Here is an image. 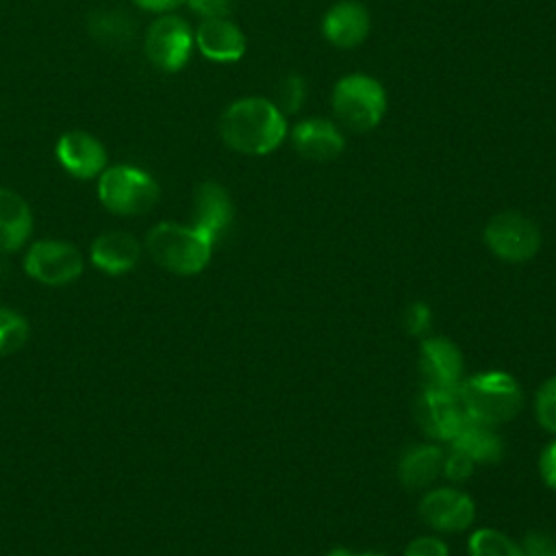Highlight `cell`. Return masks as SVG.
I'll return each instance as SVG.
<instances>
[{
  "label": "cell",
  "instance_id": "1",
  "mask_svg": "<svg viewBox=\"0 0 556 556\" xmlns=\"http://www.w3.org/2000/svg\"><path fill=\"white\" fill-rule=\"evenodd\" d=\"M219 135L228 148L241 154L263 156L274 152L285 135V113L261 96L235 100L219 119Z\"/></svg>",
  "mask_w": 556,
  "mask_h": 556
},
{
  "label": "cell",
  "instance_id": "2",
  "mask_svg": "<svg viewBox=\"0 0 556 556\" xmlns=\"http://www.w3.org/2000/svg\"><path fill=\"white\" fill-rule=\"evenodd\" d=\"M458 395L469 419L493 428L515 419L523 408L519 382L502 369H486L463 378Z\"/></svg>",
  "mask_w": 556,
  "mask_h": 556
},
{
  "label": "cell",
  "instance_id": "3",
  "mask_svg": "<svg viewBox=\"0 0 556 556\" xmlns=\"http://www.w3.org/2000/svg\"><path fill=\"white\" fill-rule=\"evenodd\" d=\"M213 241L195 226L174 222L156 224L148 237L146 248L156 265L178 276L200 274L213 254Z\"/></svg>",
  "mask_w": 556,
  "mask_h": 556
},
{
  "label": "cell",
  "instance_id": "4",
  "mask_svg": "<svg viewBox=\"0 0 556 556\" xmlns=\"http://www.w3.org/2000/svg\"><path fill=\"white\" fill-rule=\"evenodd\" d=\"M332 111L350 130H371L387 113L384 87L374 76L348 74L332 89Z\"/></svg>",
  "mask_w": 556,
  "mask_h": 556
},
{
  "label": "cell",
  "instance_id": "5",
  "mask_svg": "<svg viewBox=\"0 0 556 556\" xmlns=\"http://www.w3.org/2000/svg\"><path fill=\"white\" fill-rule=\"evenodd\" d=\"M98 198L111 213L141 215L156 204L159 185L139 167L113 165L100 174Z\"/></svg>",
  "mask_w": 556,
  "mask_h": 556
},
{
  "label": "cell",
  "instance_id": "6",
  "mask_svg": "<svg viewBox=\"0 0 556 556\" xmlns=\"http://www.w3.org/2000/svg\"><path fill=\"white\" fill-rule=\"evenodd\" d=\"M484 243L493 256L506 263H526L541 248V230L523 213L502 211L486 222Z\"/></svg>",
  "mask_w": 556,
  "mask_h": 556
},
{
  "label": "cell",
  "instance_id": "7",
  "mask_svg": "<svg viewBox=\"0 0 556 556\" xmlns=\"http://www.w3.org/2000/svg\"><path fill=\"white\" fill-rule=\"evenodd\" d=\"M415 419L432 441L452 443L469 421L458 389L424 387L415 402Z\"/></svg>",
  "mask_w": 556,
  "mask_h": 556
},
{
  "label": "cell",
  "instance_id": "8",
  "mask_svg": "<svg viewBox=\"0 0 556 556\" xmlns=\"http://www.w3.org/2000/svg\"><path fill=\"white\" fill-rule=\"evenodd\" d=\"M24 271L48 287L70 285L83 274V254L74 243L41 239L28 248Z\"/></svg>",
  "mask_w": 556,
  "mask_h": 556
},
{
  "label": "cell",
  "instance_id": "9",
  "mask_svg": "<svg viewBox=\"0 0 556 556\" xmlns=\"http://www.w3.org/2000/svg\"><path fill=\"white\" fill-rule=\"evenodd\" d=\"M143 48L152 65L165 72H176L191 56L193 33L182 17L163 15L150 24Z\"/></svg>",
  "mask_w": 556,
  "mask_h": 556
},
{
  "label": "cell",
  "instance_id": "10",
  "mask_svg": "<svg viewBox=\"0 0 556 556\" xmlns=\"http://www.w3.org/2000/svg\"><path fill=\"white\" fill-rule=\"evenodd\" d=\"M419 517L437 532H463L476 519V504L456 486H437L419 500Z\"/></svg>",
  "mask_w": 556,
  "mask_h": 556
},
{
  "label": "cell",
  "instance_id": "11",
  "mask_svg": "<svg viewBox=\"0 0 556 556\" xmlns=\"http://www.w3.org/2000/svg\"><path fill=\"white\" fill-rule=\"evenodd\" d=\"M419 374L424 387L458 389L465 378L460 348L447 337H424L419 343Z\"/></svg>",
  "mask_w": 556,
  "mask_h": 556
},
{
  "label": "cell",
  "instance_id": "12",
  "mask_svg": "<svg viewBox=\"0 0 556 556\" xmlns=\"http://www.w3.org/2000/svg\"><path fill=\"white\" fill-rule=\"evenodd\" d=\"M54 152L63 169L76 178L100 176L106 165L104 146L85 130H70L61 135Z\"/></svg>",
  "mask_w": 556,
  "mask_h": 556
},
{
  "label": "cell",
  "instance_id": "13",
  "mask_svg": "<svg viewBox=\"0 0 556 556\" xmlns=\"http://www.w3.org/2000/svg\"><path fill=\"white\" fill-rule=\"evenodd\" d=\"M235 206L230 193L217 182H202L193 198V226L217 243L230 228Z\"/></svg>",
  "mask_w": 556,
  "mask_h": 556
},
{
  "label": "cell",
  "instance_id": "14",
  "mask_svg": "<svg viewBox=\"0 0 556 556\" xmlns=\"http://www.w3.org/2000/svg\"><path fill=\"white\" fill-rule=\"evenodd\" d=\"M369 11L356 0H341L332 4L321 22L324 37L337 48H356L369 35Z\"/></svg>",
  "mask_w": 556,
  "mask_h": 556
},
{
  "label": "cell",
  "instance_id": "15",
  "mask_svg": "<svg viewBox=\"0 0 556 556\" xmlns=\"http://www.w3.org/2000/svg\"><path fill=\"white\" fill-rule=\"evenodd\" d=\"M291 143L300 156L319 163L334 161L345 148V139L337 124L321 117H308L298 122L291 130Z\"/></svg>",
  "mask_w": 556,
  "mask_h": 556
},
{
  "label": "cell",
  "instance_id": "16",
  "mask_svg": "<svg viewBox=\"0 0 556 556\" xmlns=\"http://www.w3.org/2000/svg\"><path fill=\"white\" fill-rule=\"evenodd\" d=\"M200 52L217 63L239 61L245 52V35L228 17H206L193 35Z\"/></svg>",
  "mask_w": 556,
  "mask_h": 556
},
{
  "label": "cell",
  "instance_id": "17",
  "mask_svg": "<svg viewBox=\"0 0 556 556\" xmlns=\"http://www.w3.org/2000/svg\"><path fill=\"white\" fill-rule=\"evenodd\" d=\"M141 256L139 241L124 230L102 232L91 243V263L111 276L128 274Z\"/></svg>",
  "mask_w": 556,
  "mask_h": 556
},
{
  "label": "cell",
  "instance_id": "18",
  "mask_svg": "<svg viewBox=\"0 0 556 556\" xmlns=\"http://www.w3.org/2000/svg\"><path fill=\"white\" fill-rule=\"evenodd\" d=\"M443 458L445 450L441 445L415 443L402 454L397 463V478L406 489H426L443 473Z\"/></svg>",
  "mask_w": 556,
  "mask_h": 556
},
{
  "label": "cell",
  "instance_id": "19",
  "mask_svg": "<svg viewBox=\"0 0 556 556\" xmlns=\"http://www.w3.org/2000/svg\"><path fill=\"white\" fill-rule=\"evenodd\" d=\"M33 232V213L26 200L0 187V252L20 250Z\"/></svg>",
  "mask_w": 556,
  "mask_h": 556
},
{
  "label": "cell",
  "instance_id": "20",
  "mask_svg": "<svg viewBox=\"0 0 556 556\" xmlns=\"http://www.w3.org/2000/svg\"><path fill=\"white\" fill-rule=\"evenodd\" d=\"M452 447L465 452L476 465H493L504 456V441L493 426L469 419L465 428L450 443Z\"/></svg>",
  "mask_w": 556,
  "mask_h": 556
},
{
  "label": "cell",
  "instance_id": "21",
  "mask_svg": "<svg viewBox=\"0 0 556 556\" xmlns=\"http://www.w3.org/2000/svg\"><path fill=\"white\" fill-rule=\"evenodd\" d=\"M469 556H523L521 545H517L508 534L495 528H478L467 541Z\"/></svg>",
  "mask_w": 556,
  "mask_h": 556
},
{
  "label": "cell",
  "instance_id": "22",
  "mask_svg": "<svg viewBox=\"0 0 556 556\" xmlns=\"http://www.w3.org/2000/svg\"><path fill=\"white\" fill-rule=\"evenodd\" d=\"M30 326L26 317L9 306H0V356L17 352L28 339Z\"/></svg>",
  "mask_w": 556,
  "mask_h": 556
},
{
  "label": "cell",
  "instance_id": "23",
  "mask_svg": "<svg viewBox=\"0 0 556 556\" xmlns=\"http://www.w3.org/2000/svg\"><path fill=\"white\" fill-rule=\"evenodd\" d=\"M91 33L96 39H100L102 43H124L126 39H130V33H132V26H130V20L122 13H115V11H106L102 15H96L89 24Z\"/></svg>",
  "mask_w": 556,
  "mask_h": 556
},
{
  "label": "cell",
  "instance_id": "24",
  "mask_svg": "<svg viewBox=\"0 0 556 556\" xmlns=\"http://www.w3.org/2000/svg\"><path fill=\"white\" fill-rule=\"evenodd\" d=\"M534 415L543 430L556 434V376L541 382L534 395Z\"/></svg>",
  "mask_w": 556,
  "mask_h": 556
},
{
  "label": "cell",
  "instance_id": "25",
  "mask_svg": "<svg viewBox=\"0 0 556 556\" xmlns=\"http://www.w3.org/2000/svg\"><path fill=\"white\" fill-rule=\"evenodd\" d=\"M304 98H306V83H304V78L298 76V74H289L282 80L280 89H278V104L276 106L285 115L287 113H298L302 102H304Z\"/></svg>",
  "mask_w": 556,
  "mask_h": 556
},
{
  "label": "cell",
  "instance_id": "26",
  "mask_svg": "<svg viewBox=\"0 0 556 556\" xmlns=\"http://www.w3.org/2000/svg\"><path fill=\"white\" fill-rule=\"evenodd\" d=\"M473 469H476V463L465 452L450 445L443 458V476L450 482H463L473 473Z\"/></svg>",
  "mask_w": 556,
  "mask_h": 556
},
{
  "label": "cell",
  "instance_id": "27",
  "mask_svg": "<svg viewBox=\"0 0 556 556\" xmlns=\"http://www.w3.org/2000/svg\"><path fill=\"white\" fill-rule=\"evenodd\" d=\"M430 324H432V311L428 304L424 302H413L406 308V330L408 334L424 339L430 332Z\"/></svg>",
  "mask_w": 556,
  "mask_h": 556
},
{
  "label": "cell",
  "instance_id": "28",
  "mask_svg": "<svg viewBox=\"0 0 556 556\" xmlns=\"http://www.w3.org/2000/svg\"><path fill=\"white\" fill-rule=\"evenodd\" d=\"M404 556H450V552H447V545H445L443 539L432 536V534H424V536L413 539L406 545Z\"/></svg>",
  "mask_w": 556,
  "mask_h": 556
},
{
  "label": "cell",
  "instance_id": "29",
  "mask_svg": "<svg viewBox=\"0 0 556 556\" xmlns=\"http://www.w3.org/2000/svg\"><path fill=\"white\" fill-rule=\"evenodd\" d=\"M523 556H556V539L543 532H532L521 543Z\"/></svg>",
  "mask_w": 556,
  "mask_h": 556
},
{
  "label": "cell",
  "instance_id": "30",
  "mask_svg": "<svg viewBox=\"0 0 556 556\" xmlns=\"http://www.w3.org/2000/svg\"><path fill=\"white\" fill-rule=\"evenodd\" d=\"M539 473L541 480L547 489L556 491V441H552L549 445L543 447L541 456H539Z\"/></svg>",
  "mask_w": 556,
  "mask_h": 556
},
{
  "label": "cell",
  "instance_id": "31",
  "mask_svg": "<svg viewBox=\"0 0 556 556\" xmlns=\"http://www.w3.org/2000/svg\"><path fill=\"white\" fill-rule=\"evenodd\" d=\"M189 7L206 17H226L232 11V0H187Z\"/></svg>",
  "mask_w": 556,
  "mask_h": 556
},
{
  "label": "cell",
  "instance_id": "32",
  "mask_svg": "<svg viewBox=\"0 0 556 556\" xmlns=\"http://www.w3.org/2000/svg\"><path fill=\"white\" fill-rule=\"evenodd\" d=\"M135 2L148 11H169L178 4H182L185 0H135Z\"/></svg>",
  "mask_w": 556,
  "mask_h": 556
},
{
  "label": "cell",
  "instance_id": "33",
  "mask_svg": "<svg viewBox=\"0 0 556 556\" xmlns=\"http://www.w3.org/2000/svg\"><path fill=\"white\" fill-rule=\"evenodd\" d=\"M324 556H361V554H356V552H352V549H348V547H332V549L326 552Z\"/></svg>",
  "mask_w": 556,
  "mask_h": 556
},
{
  "label": "cell",
  "instance_id": "34",
  "mask_svg": "<svg viewBox=\"0 0 556 556\" xmlns=\"http://www.w3.org/2000/svg\"><path fill=\"white\" fill-rule=\"evenodd\" d=\"M361 556H389V554H382V552H365Z\"/></svg>",
  "mask_w": 556,
  "mask_h": 556
}]
</instances>
